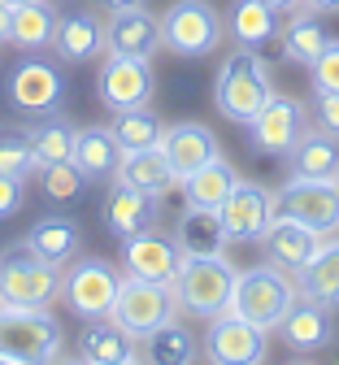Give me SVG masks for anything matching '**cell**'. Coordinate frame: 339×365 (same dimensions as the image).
<instances>
[{
    "instance_id": "obj_1",
    "label": "cell",
    "mask_w": 339,
    "mask_h": 365,
    "mask_svg": "<svg viewBox=\"0 0 339 365\" xmlns=\"http://www.w3.org/2000/svg\"><path fill=\"white\" fill-rule=\"evenodd\" d=\"M235 279H239V269L226 252H183L170 292H174L183 313L201 317V322H213V317H222L231 309Z\"/></svg>"
},
{
    "instance_id": "obj_2",
    "label": "cell",
    "mask_w": 339,
    "mask_h": 365,
    "mask_svg": "<svg viewBox=\"0 0 339 365\" xmlns=\"http://www.w3.org/2000/svg\"><path fill=\"white\" fill-rule=\"evenodd\" d=\"M274 96V78H270V66L257 48H235L222 66H218V78H213V105L226 122L235 126H248L265 101Z\"/></svg>"
},
{
    "instance_id": "obj_3",
    "label": "cell",
    "mask_w": 339,
    "mask_h": 365,
    "mask_svg": "<svg viewBox=\"0 0 339 365\" xmlns=\"http://www.w3.org/2000/svg\"><path fill=\"white\" fill-rule=\"evenodd\" d=\"M66 265L44 261L26 240L9 244L0 252V296L9 309H48L61 300Z\"/></svg>"
},
{
    "instance_id": "obj_4",
    "label": "cell",
    "mask_w": 339,
    "mask_h": 365,
    "mask_svg": "<svg viewBox=\"0 0 339 365\" xmlns=\"http://www.w3.org/2000/svg\"><path fill=\"white\" fill-rule=\"evenodd\" d=\"M296 279L287 269H278L274 261L265 265H248V269H239V279H235V292H231V309L226 313H239V317H248L253 327L261 331H278V322L287 317V309L296 304Z\"/></svg>"
},
{
    "instance_id": "obj_5",
    "label": "cell",
    "mask_w": 339,
    "mask_h": 365,
    "mask_svg": "<svg viewBox=\"0 0 339 365\" xmlns=\"http://www.w3.org/2000/svg\"><path fill=\"white\" fill-rule=\"evenodd\" d=\"M66 356V331L48 309H0V361L48 365Z\"/></svg>"
},
{
    "instance_id": "obj_6",
    "label": "cell",
    "mask_w": 339,
    "mask_h": 365,
    "mask_svg": "<svg viewBox=\"0 0 339 365\" xmlns=\"http://www.w3.org/2000/svg\"><path fill=\"white\" fill-rule=\"evenodd\" d=\"M161 39H166V53L183 61H201L222 48L226 18L218 14L213 0H174L161 14Z\"/></svg>"
},
{
    "instance_id": "obj_7",
    "label": "cell",
    "mask_w": 339,
    "mask_h": 365,
    "mask_svg": "<svg viewBox=\"0 0 339 365\" xmlns=\"http://www.w3.org/2000/svg\"><path fill=\"white\" fill-rule=\"evenodd\" d=\"M122 287V274L113 261L105 257H74L66 265V283H61V300L74 317L91 322V317H109L113 300Z\"/></svg>"
},
{
    "instance_id": "obj_8",
    "label": "cell",
    "mask_w": 339,
    "mask_h": 365,
    "mask_svg": "<svg viewBox=\"0 0 339 365\" xmlns=\"http://www.w3.org/2000/svg\"><path fill=\"white\" fill-rule=\"evenodd\" d=\"M113 322L143 339V335H153L157 327L174 322L178 317V300L166 283H148V279H131V274H122V287H118V300H113Z\"/></svg>"
},
{
    "instance_id": "obj_9",
    "label": "cell",
    "mask_w": 339,
    "mask_h": 365,
    "mask_svg": "<svg viewBox=\"0 0 339 365\" xmlns=\"http://www.w3.org/2000/svg\"><path fill=\"white\" fill-rule=\"evenodd\" d=\"M309 126H313L309 105H305L300 96H283V91H274V96L265 101V109H261L244 130H248V144H253L261 157H283V161H287Z\"/></svg>"
},
{
    "instance_id": "obj_10",
    "label": "cell",
    "mask_w": 339,
    "mask_h": 365,
    "mask_svg": "<svg viewBox=\"0 0 339 365\" xmlns=\"http://www.w3.org/2000/svg\"><path fill=\"white\" fill-rule=\"evenodd\" d=\"M5 96L26 118H53L66 113V78L53 61H39L35 53H26V61H18L5 78Z\"/></svg>"
},
{
    "instance_id": "obj_11",
    "label": "cell",
    "mask_w": 339,
    "mask_h": 365,
    "mask_svg": "<svg viewBox=\"0 0 339 365\" xmlns=\"http://www.w3.org/2000/svg\"><path fill=\"white\" fill-rule=\"evenodd\" d=\"M274 213H278V192L261 187V182H248V178H239L231 187V196L222 200V209H218L222 231H226L231 244H261Z\"/></svg>"
},
{
    "instance_id": "obj_12",
    "label": "cell",
    "mask_w": 339,
    "mask_h": 365,
    "mask_svg": "<svg viewBox=\"0 0 339 365\" xmlns=\"http://www.w3.org/2000/svg\"><path fill=\"white\" fill-rule=\"evenodd\" d=\"M270 331L253 327L239 313H222L213 322H205V361L213 365H261L270 356Z\"/></svg>"
},
{
    "instance_id": "obj_13",
    "label": "cell",
    "mask_w": 339,
    "mask_h": 365,
    "mask_svg": "<svg viewBox=\"0 0 339 365\" xmlns=\"http://www.w3.org/2000/svg\"><path fill=\"white\" fill-rule=\"evenodd\" d=\"M153 91H157V74L148 57H113L105 53L101 78H96V101L105 109L122 113V109H143L153 105Z\"/></svg>"
},
{
    "instance_id": "obj_14",
    "label": "cell",
    "mask_w": 339,
    "mask_h": 365,
    "mask_svg": "<svg viewBox=\"0 0 339 365\" xmlns=\"http://www.w3.org/2000/svg\"><path fill=\"white\" fill-rule=\"evenodd\" d=\"M278 213L313 226L318 235H339V187H335V178L292 174L278 187Z\"/></svg>"
},
{
    "instance_id": "obj_15",
    "label": "cell",
    "mask_w": 339,
    "mask_h": 365,
    "mask_svg": "<svg viewBox=\"0 0 339 365\" xmlns=\"http://www.w3.org/2000/svg\"><path fill=\"white\" fill-rule=\"evenodd\" d=\"M296 356H318L322 348L335 344V304H322V300H309V296H296V304L287 309V317L274 331Z\"/></svg>"
},
{
    "instance_id": "obj_16",
    "label": "cell",
    "mask_w": 339,
    "mask_h": 365,
    "mask_svg": "<svg viewBox=\"0 0 339 365\" xmlns=\"http://www.w3.org/2000/svg\"><path fill=\"white\" fill-rule=\"evenodd\" d=\"M166 48V39H161V18L148 14L143 5L135 9H118L105 18V53L113 57H157Z\"/></svg>"
},
{
    "instance_id": "obj_17",
    "label": "cell",
    "mask_w": 339,
    "mask_h": 365,
    "mask_svg": "<svg viewBox=\"0 0 339 365\" xmlns=\"http://www.w3.org/2000/svg\"><path fill=\"white\" fill-rule=\"evenodd\" d=\"M178 244L174 235H161L157 226L153 231H139L131 240H122V274H131V279H148V283H174L178 274Z\"/></svg>"
},
{
    "instance_id": "obj_18",
    "label": "cell",
    "mask_w": 339,
    "mask_h": 365,
    "mask_svg": "<svg viewBox=\"0 0 339 365\" xmlns=\"http://www.w3.org/2000/svg\"><path fill=\"white\" fill-rule=\"evenodd\" d=\"M161 222V196L157 192H139V187H126V182L113 178V187L105 196V226L118 235V240H131L139 231H153Z\"/></svg>"
},
{
    "instance_id": "obj_19",
    "label": "cell",
    "mask_w": 339,
    "mask_h": 365,
    "mask_svg": "<svg viewBox=\"0 0 339 365\" xmlns=\"http://www.w3.org/2000/svg\"><path fill=\"white\" fill-rule=\"evenodd\" d=\"M157 148L166 153V161H170L174 178H187L191 170H201L205 161L222 157V144H218V135H213L205 122H170Z\"/></svg>"
},
{
    "instance_id": "obj_20",
    "label": "cell",
    "mask_w": 339,
    "mask_h": 365,
    "mask_svg": "<svg viewBox=\"0 0 339 365\" xmlns=\"http://www.w3.org/2000/svg\"><path fill=\"white\" fill-rule=\"evenodd\" d=\"M322 240H326V235H318L313 226H305V222H296V217H287V213H274L270 231L261 235V248H265V257H270L278 269L296 274L300 265H309V257L322 248Z\"/></svg>"
},
{
    "instance_id": "obj_21",
    "label": "cell",
    "mask_w": 339,
    "mask_h": 365,
    "mask_svg": "<svg viewBox=\"0 0 339 365\" xmlns=\"http://www.w3.org/2000/svg\"><path fill=\"white\" fill-rule=\"evenodd\" d=\"M53 53L57 61L66 66H83V61H96L105 53V22L96 9H66L61 14V26H57V39H53Z\"/></svg>"
},
{
    "instance_id": "obj_22",
    "label": "cell",
    "mask_w": 339,
    "mask_h": 365,
    "mask_svg": "<svg viewBox=\"0 0 339 365\" xmlns=\"http://www.w3.org/2000/svg\"><path fill=\"white\" fill-rule=\"evenodd\" d=\"M79 361H87V365H135L139 339L126 335L113 317H91L79 331Z\"/></svg>"
},
{
    "instance_id": "obj_23",
    "label": "cell",
    "mask_w": 339,
    "mask_h": 365,
    "mask_svg": "<svg viewBox=\"0 0 339 365\" xmlns=\"http://www.w3.org/2000/svg\"><path fill=\"white\" fill-rule=\"evenodd\" d=\"M326 43H330L326 14H318V9H309V5L292 9V14H287V22H278V53H283L287 61L305 66V70H309V61L326 48Z\"/></svg>"
},
{
    "instance_id": "obj_24",
    "label": "cell",
    "mask_w": 339,
    "mask_h": 365,
    "mask_svg": "<svg viewBox=\"0 0 339 365\" xmlns=\"http://www.w3.org/2000/svg\"><path fill=\"white\" fill-rule=\"evenodd\" d=\"M22 240H26L44 261L70 265V261L79 257V248H83V226H79L74 217H66V213H44V217L31 222V231H26Z\"/></svg>"
},
{
    "instance_id": "obj_25",
    "label": "cell",
    "mask_w": 339,
    "mask_h": 365,
    "mask_svg": "<svg viewBox=\"0 0 339 365\" xmlns=\"http://www.w3.org/2000/svg\"><path fill=\"white\" fill-rule=\"evenodd\" d=\"M61 26V9L53 0H26L14 5V26H9V43L22 53H48Z\"/></svg>"
},
{
    "instance_id": "obj_26",
    "label": "cell",
    "mask_w": 339,
    "mask_h": 365,
    "mask_svg": "<svg viewBox=\"0 0 339 365\" xmlns=\"http://www.w3.org/2000/svg\"><path fill=\"white\" fill-rule=\"evenodd\" d=\"M70 161L83 170L87 182H109V178L118 174L122 148H118V140H113V130H109V126H79Z\"/></svg>"
},
{
    "instance_id": "obj_27",
    "label": "cell",
    "mask_w": 339,
    "mask_h": 365,
    "mask_svg": "<svg viewBox=\"0 0 339 365\" xmlns=\"http://www.w3.org/2000/svg\"><path fill=\"white\" fill-rule=\"evenodd\" d=\"M139 361H148V365H196V361H205V344L174 317V322H166L153 335L139 339Z\"/></svg>"
},
{
    "instance_id": "obj_28",
    "label": "cell",
    "mask_w": 339,
    "mask_h": 365,
    "mask_svg": "<svg viewBox=\"0 0 339 365\" xmlns=\"http://www.w3.org/2000/svg\"><path fill=\"white\" fill-rule=\"evenodd\" d=\"M235 182H239L235 165L226 157H213L201 170H191L187 178H178V192H183V205H191V209H222Z\"/></svg>"
},
{
    "instance_id": "obj_29",
    "label": "cell",
    "mask_w": 339,
    "mask_h": 365,
    "mask_svg": "<svg viewBox=\"0 0 339 365\" xmlns=\"http://www.w3.org/2000/svg\"><path fill=\"white\" fill-rule=\"evenodd\" d=\"M296 292L322 304H339V235H326L322 248L309 257V265H300L296 274Z\"/></svg>"
},
{
    "instance_id": "obj_30",
    "label": "cell",
    "mask_w": 339,
    "mask_h": 365,
    "mask_svg": "<svg viewBox=\"0 0 339 365\" xmlns=\"http://www.w3.org/2000/svg\"><path fill=\"white\" fill-rule=\"evenodd\" d=\"M226 35L235 39V48H265V43L278 35V14L265 5V0H231Z\"/></svg>"
},
{
    "instance_id": "obj_31",
    "label": "cell",
    "mask_w": 339,
    "mask_h": 365,
    "mask_svg": "<svg viewBox=\"0 0 339 365\" xmlns=\"http://www.w3.org/2000/svg\"><path fill=\"white\" fill-rule=\"evenodd\" d=\"M174 244L178 252H226L231 248L218 209H191V205H183L174 222Z\"/></svg>"
},
{
    "instance_id": "obj_32",
    "label": "cell",
    "mask_w": 339,
    "mask_h": 365,
    "mask_svg": "<svg viewBox=\"0 0 339 365\" xmlns=\"http://www.w3.org/2000/svg\"><path fill=\"white\" fill-rule=\"evenodd\" d=\"M118 182H126V187H139V192H157V196H166L170 187H178V178H174V170H170V161H166V153L161 148H143V153H122V161H118V174H113Z\"/></svg>"
},
{
    "instance_id": "obj_33",
    "label": "cell",
    "mask_w": 339,
    "mask_h": 365,
    "mask_svg": "<svg viewBox=\"0 0 339 365\" xmlns=\"http://www.w3.org/2000/svg\"><path fill=\"white\" fill-rule=\"evenodd\" d=\"M287 165H292V174L300 178H335L339 170V140L318 126H309L300 135V144L292 148V157H287Z\"/></svg>"
},
{
    "instance_id": "obj_34",
    "label": "cell",
    "mask_w": 339,
    "mask_h": 365,
    "mask_svg": "<svg viewBox=\"0 0 339 365\" xmlns=\"http://www.w3.org/2000/svg\"><path fill=\"white\" fill-rule=\"evenodd\" d=\"M113 130V140L122 153H143V148H157L161 144V135H166V122L153 113V105H143V109H122L105 122Z\"/></svg>"
},
{
    "instance_id": "obj_35",
    "label": "cell",
    "mask_w": 339,
    "mask_h": 365,
    "mask_svg": "<svg viewBox=\"0 0 339 365\" xmlns=\"http://www.w3.org/2000/svg\"><path fill=\"white\" fill-rule=\"evenodd\" d=\"M26 135H31L35 161H39V165H53V161H70L79 126H74L66 113H53V118H35V126H31Z\"/></svg>"
},
{
    "instance_id": "obj_36",
    "label": "cell",
    "mask_w": 339,
    "mask_h": 365,
    "mask_svg": "<svg viewBox=\"0 0 339 365\" xmlns=\"http://www.w3.org/2000/svg\"><path fill=\"white\" fill-rule=\"evenodd\" d=\"M0 174H14L22 182H31L39 174V161L31 153V135L26 130H0Z\"/></svg>"
},
{
    "instance_id": "obj_37",
    "label": "cell",
    "mask_w": 339,
    "mask_h": 365,
    "mask_svg": "<svg viewBox=\"0 0 339 365\" xmlns=\"http://www.w3.org/2000/svg\"><path fill=\"white\" fill-rule=\"evenodd\" d=\"M39 187H44V196L48 200H57V205H66V200H79V192L87 187V178H83V170L74 165V161H53V165H39Z\"/></svg>"
},
{
    "instance_id": "obj_38",
    "label": "cell",
    "mask_w": 339,
    "mask_h": 365,
    "mask_svg": "<svg viewBox=\"0 0 339 365\" xmlns=\"http://www.w3.org/2000/svg\"><path fill=\"white\" fill-rule=\"evenodd\" d=\"M309 87L313 91H339V39L330 35V43L309 61Z\"/></svg>"
},
{
    "instance_id": "obj_39",
    "label": "cell",
    "mask_w": 339,
    "mask_h": 365,
    "mask_svg": "<svg viewBox=\"0 0 339 365\" xmlns=\"http://www.w3.org/2000/svg\"><path fill=\"white\" fill-rule=\"evenodd\" d=\"M309 118H313L318 130H326V135H335V140H339V91H313Z\"/></svg>"
},
{
    "instance_id": "obj_40",
    "label": "cell",
    "mask_w": 339,
    "mask_h": 365,
    "mask_svg": "<svg viewBox=\"0 0 339 365\" xmlns=\"http://www.w3.org/2000/svg\"><path fill=\"white\" fill-rule=\"evenodd\" d=\"M22 205H26V182L14 174H0V222L22 213Z\"/></svg>"
},
{
    "instance_id": "obj_41",
    "label": "cell",
    "mask_w": 339,
    "mask_h": 365,
    "mask_svg": "<svg viewBox=\"0 0 339 365\" xmlns=\"http://www.w3.org/2000/svg\"><path fill=\"white\" fill-rule=\"evenodd\" d=\"M9 26H14V5L0 0V43H9Z\"/></svg>"
},
{
    "instance_id": "obj_42",
    "label": "cell",
    "mask_w": 339,
    "mask_h": 365,
    "mask_svg": "<svg viewBox=\"0 0 339 365\" xmlns=\"http://www.w3.org/2000/svg\"><path fill=\"white\" fill-rule=\"evenodd\" d=\"M105 14H118V9H135V5H143V0H96Z\"/></svg>"
},
{
    "instance_id": "obj_43",
    "label": "cell",
    "mask_w": 339,
    "mask_h": 365,
    "mask_svg": "<svg viewBox=\"0 0 339 365\" xmlns=\"http://www.w3.org/2000/svg\"><path fill=\"white\" fill-rule=\"evenodd\" d=\"M265 5H270V9H274L278 18H283V14H292V9H300L305 0H265Z\"/></svg>"
},
{
    "instance_id": "obj_44",
    "label": "cell",
    "mask_w": 339,
    "mask_h": 365,
    "mask_svg": "<svg viewBox=\"0 0 339 365\" xmlns=\"http://www.w3.org/2000/svg\"><path fill=\"white\" fill-rule=\"evenodd\" d=\"M309 9H318V14H339V0H305Z\"/></svg>"
},
{
    "instance_id": "obj_45",
    "label": "cell",
    "mask_w": 339,
    "mask_h": 365,
    "mask_svg": "<svg viewBox=\"0 0 339 365\" xmlns=\"http://www.w3.org/2000/svg\"><path fill=\"white\" fill-rule=\"evenodd\" d=\"M9 5H26V0H9Z\"/></svg>"
},
{
    "instance_id": "obj_46",
    "label": "cell",
    "mask_w": 339,
    "mask_h": 365,
    "mask_svg": "<svg viewBox=\"0 0 339 365\" xmlns=\"http://www.w3.org/2000/svg\"><path fill=\"white\" fill-rule=\"evenodd\" d=\"M0 309H9V304H5V296H0Z\"/></svg>"
},
{
    "instance_id": "obj_47",
    "label": "cell",
    "mask_w": 339,
    "mask_h": 365,
    "mask_svg": "<svg viewBox=\"0 0 339 365\" xmlns=\"http://www.w3.org/2000/svg\"><path fill=\"white\" fill-rule=\"evenodd\" d=\"M335 187H339V170H335Z\"/></svg>"
}]
</instances>
